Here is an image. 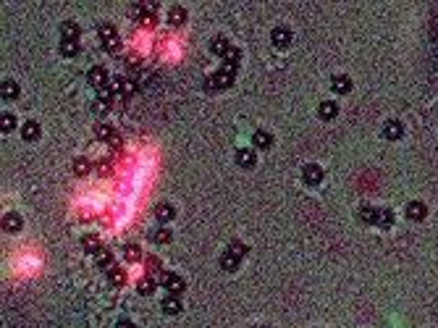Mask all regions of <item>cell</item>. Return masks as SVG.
<instances>
[{"label": "cell", "instance_id": "obj_1", "mask_svg": "<svg viewBox=\"0 0 438 328\" xmlns=\"http://www.w3.org/2000/svg\"><path fill=\"white\" fill-rule=\"evenodd\" d=\"M234 79H236V71H234V68H228V66H223V68H218V71L205 82V87H207V92H215V89H228L234 84Z\"/></svg>", "mask_w": 438, "mask_h": 328}, {"label": "cell", "instance_id": "obj_2", "mask_svg": "<svg viewBox=\"0 0 438 328\" xmlns=\"http://www.w3.org/2000/svg\"><path fill=\"white\" fill-rule=\"evenodd\" d=\"M100 42H103V48H105L108 53H118V48H121V40H118L116 29L108 27V24L100 27Z\"/></svg>", "mask_w": 438, "mask_h": 328}, {"label": "cell", "instance_id": "obj_3", "mask_svg": "<svg viewBox=\"0 0 438 328\" xmlns=\"http://www.w3.org/2000/svg\"><path fill=\"white\" fill-rule=\"evenodd\" d=\"M134 19L139 21V24H144V27H155V21H158V16H155V5H147V3H139V5H134Z\"/></svg>", "mask_w": 438, "mask_h": 328}, {"label": "cell", "instance_id": "obj_4", "mask_svg": "<svg viewBox=\"0 0 438 328\" xmlns=\"http://www.w3.org/2000/svg\"><path fill=\"white\" fill-rule=\"evenodd\" d=\"M160 286H163L168 294H181L184 289H187V284H184V278L179 273H163V276H160Z\"/></svg>", "mask_w": 438, "mask_h": 328}, {"label": "cell", "instance_id": "obj_5", "mask_svg": "<svg viewBox=\"0 0 438 328\" xmlns=\"http://www.w3.org/2000/svg\"><path fill=\"white\" fill-rule=\"evenodd\" d=\"M302 179H304V184H307V187H318L320 181L326 179V171H323L320 165L310 163V165H304V168H302Z\"/></svg>", "mask_w": 438, "mask_h": 328}, {"label": "cell", "instance_id": "obj_6", "mask_svg": "<svg viewBox=\"0 0 438 328\" xmlns=\"http://www.w3.org/2000/svg\"><path fill=\"white\" fill-rule=\"evenodd\" d=\"M383 137L391 139V142L402 139V137H404V124H402V121H396V118H388L386 124H383Z\"/></svg>", "mask_w": 438, "mask_h": 328}, {"label": "cell", "instance_id": "obj_7", "mask_svg": "<svg viewBox=\"0 0 438 328\" xmlns=\"http://www.w3.org/2000/svg\"><path fill=\"white\" fill-rule=\"evenodd\" d=\"M113 92L124 95V97H132L137 92V84L132 79H126V76H116V79H113Z\"/></svg>", "mask_w": 438, "mask_h": 328}, {"label": "cell", "instance_id": "obj_8", "mask_svg": "<svg viewBox=\"0 0 438 328\" xmlns=\"http://www.w3.org/2000/svg\"><path fill=\"white\" fill-rule=\"evenodd\" d=\"M108 82H110V74H108L103 66H95V68L89 71V84H92V87L105 89V87H108Z\"/></svg>", "mask_w": 438, "mask_h": 328}, {"label": "cell", "instance_id": "obj_9", "mask_svg": "<svg viewBox=\"0 0 438 328\" xmlns=\"http://www.w3.org/2000/svg\"><path fill=\"white\" fill-rule=\"evenodd\" d=\"M255 163H257V152L255 150H249V147L236 150V165H242V168H252Z\"/></svg>", "mask_w": 438, "mask_h": 328}, {"label": "cell", "instance_id": "obj_10", "mask_svg": "<svg viewBox=\"0 0 438 328\" xmlns=\"http://www.w3.org/2000/svg\"><path fill=\"white\" fill-rule=\"evenodd\" d=\"M252 144H255L257 150H271L273 147V134L265 132V129H257V132L252 134Z\"/></svg>", "mask_w": 438, "mask_h": 328}, {"label": "cell", "instance_id": "obj_11", "mask_svg": "<svg viewBox=\"0 0 438 328\" xmlns=\"http://www.w3.org/2000/svg\"><path fill=\"white\" fill-rule=\"evenodd\" d=\"M331 89H333V95H347L352 89V79L347 74H336L331 79Z\"/></svg>", "mask_w": 438, "mask_h": 328}, {"label": "cell", "instance_id": "obj_12", "mask_svg": "<svg viewBox=\"0 0 438 328\" xmlns=\"http://www.w3.org/2000/svg\"><path fill=\"white\" fill-rule=\"evenodd\" d=\"M271 40H273L275 48H286V45L291 42V29L289 27H275L271 32Z\"/></svg>", "mask_w": 438, "mask_h": 328}, {"label": "cell", "instance_id": "obj_13", "mask_svg": "<svg viewBox=\"0 0 438 328\" xmlns=\"http://www.w3.org/2000/svg\"><path fill=\"white\" fill-rule=\"evenodd\" d=\"M428 216V208H425V202H420V200H412L410 205H407V218L410 220H425Z\"/></svg>", "mask_w": 438, "mask_h": 328}, {"label": "cell", "instance_id": "obj_14", "mask_svg": "<svg viewBox=\"0 0 438 328\" xmlns=\"http://www.w3.org/2000/svg\"><path fill=\"white\" fill-rule=\"evenodd\" d=\"M318 116L323 121H333L336 116H339V105H336L333 100H323L320 108H318Z\"/></svg>", "mask_w": 438, "mask_h": 328}, {"label": "cell", "instance_id": "obj_15", "mask_svg": "<svg viewBox=\"0 0 438 328\" xmlns=\"http://www.w3.org/2000/svg\"><path fill=\"white\" fill-rule=\"evenodd\" d=\"M97 268H100V271H108V273L116 268V260H113V252H110V249L103 247V249L97 252Z\"/></svg>", "mask_w": 438, "mask_h": 328}, {"label": "cell", "instance_id": "obj_16", "mask_svg": "<svg viewBox=\"0 0 438 328\" xmlns=\"http://www.w3.org/2000/svg\"><path fill=\"white\" fill-rule=\"evenodd\" d=\"M160 310L165 312V315H179L181 312V302H179V297L176 294H168L163 302H160Z\"/></svg>", "mask_w": 438, "mask_h": 328}, {"label": "cell", "instance_id": "obj_17", "mask_svg": "<svg viewBox=\"0 0 438 328\" xmlns=\"http://www.w3.org/2000/svg\"><path fill=\"white\" fill-rule=\"evenodd\" d=\"M95 134H97L100 142H118V132H116L110 124H100V126L95 129Z\"/></svg>", "mask_w": 438, "mask_h": 328}, {"label": "cell", "instance_id": "obj_18", "mask_svg": "<svg viewBox=\"0 0 438 328\" xmlns=\"http://www.w3.org/2000/svg\"><path fill=\"white\" fill-rule=\"evenodd\" d=\"M155 218L160 220V223H168V220L176 218V208H173V205H168V202H160L155 208Z\"/></svg>", "mask_w": 438, "mask_h": 328}, {"label": "cell", "instance_id": "obj_19", "mask_svg": "<svg viewBox=\"0 0 438 328\" xmlns=\"http://www.w3.org/2000/svg\"><path fill=\"white\" fill-rule=\"evenodd\" d=\"M3 228L8 234L21 231V216H19V213H5V216H3Z\"/></svg>", "mask_w": 438, "mask_h": 328}, {"label": "cell", "instance_id": "obj_20", "mask_svg": "<svg viewBox=\"0 0 438 328\" xmlns=\"http://www.w3.org/2000/svg\"><path fill=\"white\" fill-rule=\"evenodd\" d=\"M21 137H24L27 142L40 139V124H37V121H27V124L21 126Z\"/></svg>", "mask_w": 438, "mask_h": 328}, {"label": "cell", "instance_id": "obj_21", "mask_svg": "<svg viewBox=\"0 0 438 328\" xmlns=\"http://www.w3.org/2000/svg\"><path fill=\"white\" fill-rule=\"evenodd\" d=\"M0 95H3V100H16L19 97V84L11 79H5L3 84H0Z\"/></svg>", "mask_w": 438, "mask_h": 328}, {"label": "cell", "instance_id": "obj_22", "mask_svg": "<svg viewBox=\"0 0 438 328\" xmlns=\"http://www.w3.org/2000/svg\"><path fill=\"white\" fill-rule=\"evenodd\" d=\"M184 21H187V8H181V5H173V8L168 11V24L181 27Z\"/></svg>", "mask_w": 438, "mask_h": 328}, {"label": "cell", "instance_id": "obj_23", "mask_svg": "<svg viewBox=\"0 0 438 328\" xmlns=\"http://www.w3.org/2000/svg\"><path fill=\"white\" fill-rule=\"evenodd\" d=\"M60 37H63V40H76V37H79V24H76V21H63V24H60Z\"/></svg>", "mask_w": 438, "mask_h": 328}, {"label": "cell", "instance_id": "obj_24", "mask_svg": "<svg viewBox=\"0 0 438 328\" xmlns=\"http://www.w3.org/2000/svg\"><path fill=\"white\" fill-rule=\"evenodd\" d=\"M220 268L228 271V273H234V271H239V257L231 255V252H223L220 255Z\"/></svg>", "mask_w": 438, "mask_h": 328}, {"label": "cell", "instance_id": "obj_25", "mask_svg": "<svg viewBox=\"0 0 438 328\" xmlns=\"http://www.w3.org/2000/svg\"><path fill=\"white\" fill-rule=\"evenodd\" d=\"M228 50H231V48H228V42L223 40V37H215V40L210 42V53H213V55H218V58H226Z\"/></svg>", "mask_w": 438, "mask_h": 328}, {"label": "cell", "instance_id": "obj_26", "mask_svg": "<svg viewBox=\"0 0 438 328\" xmlns=\"http://www.w3.org/2000/svg\"><path fill=\"white\" fill-rule=\"evenodd\" d=\"M239 63H242V50H236V48H231L226 53V58H223V66H228V68H239Z\"/></svg>", "mask_w": 438, "mask_h": 328}, {"label": "cell", "instance_id": "obj_27", "mask_svg": "<svg viewBox=\"0 0 438 328\" xmlns=\"http://www.w3.org/2000/svg\"><path fill=\"white\" fill-rule=\"evenodd\" d=\"M0 129H3V134H8V132H13L16 129V116L13 113H0Z\"/></svg>", "mask_w": 438, "mask_h": 328}, {"label": "cell", "instance_id": "obj_28", "mask_svg": "<svg viewBox=\"0 0 438 328\" xmlns=\"http://www.w3.org/2000/svg\"><path fill=\"white\" fill-rule=\"evenodd\" d=\"M375 226H383V228H391V226H394V213H391L388 208H383V210H378V218H375Z\"/></svg>", "mask_w": 438, "mask_h": 328}, {"label": "cell", "instance_id": "obj_29", "mask_svg": "<svg viewBox=\"0 0 438 328\" xmlns=\"http://www.w3.org/2000/svg\"><path fill=\"white\" fill-rule=\"evenodd\" d=\"M357 216H359V220H362V223H375V218H378V210L370 208V205H362Z\"/></svg>", "mask_w": 438, "mask_h": 328}, {"label": "cell", "instance_id": "obj_30", "mask_svg": "<svg viewBox=\"0 0 438 328\" xmlns=\"http://www.w3.org/2000/svg\"><path fill=\"white\" fill-rule=\"evenodd\" d=\"M60 53H63L66 58H74L76 53H79V42L76 40H60Z\"/></svg>", "mask_w": 438, "mask_h": 328}, {"label": "cell", "instance_id": "obj_31", "mask_svg": "<svg viewBox=\"0 0 438 328\" xmlns=\"http://www.w3.org/2000/svg\"><path fill=\"white\" fill-rule=\"evenodd\" d=\"M155 289H158V284H155L152 278H142L139 284H137V292H139L142 297H150L152 292H155Z\"/></svg>", "mask_w": 438, "mask_h": 328}, {"label": "cell", "instance_id": "obj_32", "mask_svg": "<svg viewBox=\"0 0 438 328\" xmlns=\"http://www.w3.org/2000/svg\"><path fill=\"white\" fill-rule=\"evenodd\" d=\"M82 242H84V249H87V252H100V249H103V244H100V239H97L95 234H92V236H84Z\"/></svg>", "mask_w": 438, "mask_h": 328}, {"label": "cell", "instance_id": "obj_33", "mask_svg": "<svg viewBox=\"0 0 438 328\" xmlns=\"http://www.w3.org/2000/svg\"><path fill=\"white\" fill-rule=\"evenodd\" d=\"M74 173L76 176H87L89 173V160L87 158H76L74 160Z\"/></svg>", "mask_w": 438, "mask_h": 328}, {"label": "cell", "instance_id": "obj_34", "mask_svg": "<svg viewBox=\"0 0 438 328\" xmlns=\"http://www.w3.org/2000/svg\"><path fill=\"white\" fill-rule=\"evenodd\" d=\"M110 103H113V100H103V97H97V100L92 103V110H95L97 116H105V113L110 110Z\"/></svg>", "mask_w": 438, "mask_h": 328}, {"label": "cell", "instance_id": "obj_35", "mask_svg": "<svg viewBox=\"0 0 438 328\" xmlns=\"http://www.w3.org/2000/svg\"><path fill=\"white\" fill-rule=\"evenodd\" d=\"M124 257H126L129 263H137V260H139V257H142V249L137 247V244H129V247L124 249Z\"/></svg>", "mask_w": 438, "mask_h": 328}, {"label": "cell", "instance_id": "obj_36", "mask_svg": "<svg viewBox=\"0 0 438 328\" xmlns=\"http://www.w3.org/2000/svg\"><path fill=\"white\" fill-rule=\"evenodd\" d=\"M108 281H110L113 286H121V284H124V281H126V273L121 271V268H113L110 273H108Z\"/></svg>", "mask_w": 438, "mask_h": 328}, {"label": "cell", "instance_id": "obj_37", "mask_svg": "<svg viewBox=\"0 0 438 328\" xmlns=\"http://www.w3.org/2000/svg\"><path fill=\"white\" fill-rule=\"evenodd\" d=\"M226 252H231V255H236V257L242 260V257L247 255V244H242V242H231V244H228V249H226Z\"/></svg>", "mask_w": 438, "mask_h": 328}, {"label": "cell", "instance_id": "obj_38", "mask_svg": "<svg viewBox=\"0 0 438 328\" xmlns=\"http://www.w3.org/2000/svg\"><path fill=\"white\" fill-rule=\"evenodd\" d=\"M152 239H155L158 244H168V242L173 239V234L168 231V228H158V231H155V236H152Z\"/></svg>", "mask_w": 438, "mask_h": 328}, {"label": "cell", "instance_id": "obj_39", "mask_svg": "<svg viewBox=\"0 0 438 328\" xmlns=\"http://www.w3.org/2000/svg\"><path fill=\"white\" fill-rule=\"evenodd\" d=\"M144 268H147L150 273H155V271H160V257H155V255H150L147 260H144Z\"/></svg>", "mask_w": 438, "mask_h": 328}, {"label": "cell", "instance_id": "obj_40", "mask_svg": "<svg viewBox=\"0 0 438 328\" xmlns=\"http://www.w3.org/2000/svg\"><path fill=\"white\" fill-rule=\"evenodd\" d=\"M116 328H137V326L132 323V320H118V323H116Z\"/></svg>", "mask_w": 438, "mask_h": 328}, {"label": "cell", "instance_id": "obj_41", "mask_svg": "<svg viewBox=\"0 0 438 328\" xmlns=\"http://www.w3.org/2000/svg\"><path fill=\"white\" fill-rule=\"evenodd\" d=\"M260 328H271V326H260Z\"/></svg>", "mask_w": 438, "mask_h": 328}]
</instances>
